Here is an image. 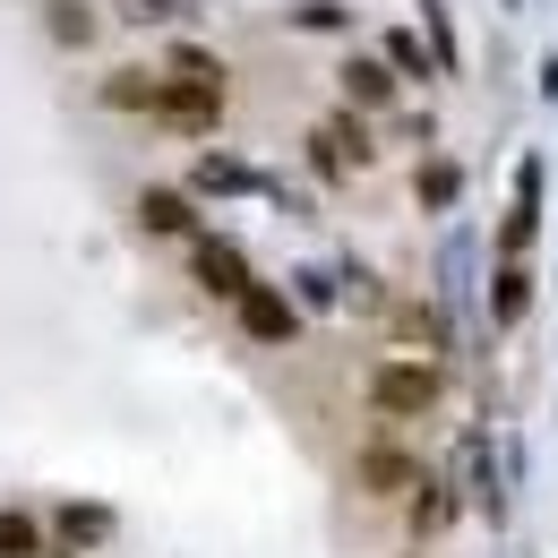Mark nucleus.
I'll list each match as a JSON object with an SVG mask.
<instances>
[{"instance_id":"423d86ee","label":"nucleus","mask_w":558,"mask_h":558,"mask_svg":"<svg viewBox=\"0 0 558 558\" xmlns=\"http://www.w3.org/2000/svg\"><path fill=\"white\" fill-rule=\"evenodd\" d=\"M155 95H163V77H146V70H112L104 77V104H121V112H155Z\"/></svg>"},{"instance_id":"1a4fd4ad","label":"nucleus","mask_w":558,"mask_h":558,"mask_svg":"<svg viewBox=\"0 0 558 558\" xmlns=\"http://www.w3.org/2000/svg\"><path fill=\"white\" fill-rule=\"evenodd\" d=\"M344 86H352V104H387V95H396V77L378 70V61H352Z\"/></svg>"},{"instance_id":"9b49d317","label":"nucleus","mask_w":558,"mask_h":558,"mask_svg":"<svg viewBox=\"0 0 558 558\" xmlns=\"http://www.w3.org/2000/svg\"><path fill=\"white\" fill-rule=\"evenodd\" d=\"M61 533L86 550V542H104V533H112V515H104V507H70V515H61Z\"/></svg>"},{"instance_id":"6e6552de","label":"nucleus","mask_w":558,"mask_h":558,"mask_svg":"<svg viewBox=\"0 0 558 558\" xmlns=\"http://www.w3.org/2000/svg\"><path fill=\"white\" fill-rule=\"evenodd\" d=\"M0 558H44V524L17 515V507H0Z\"/></svg>"},{"instance_id":"9d476101","label":"nucleus","mask_w":558,"mask_h":558,"mask_svg":"<svg viewBox=\"0 0 558 558\" xmlns=\"http://www.w3.org/2000/svg\"><path fill=\"white\" fill-rule=\"evenodd\" d=\"M172 77H198V86H223V61L198 52V44H172Z\"/></svg>"},{"instance_id":"f03ea898","label":"nucleus","mask_w":558,"mask_h":558,"mask_svg":"<svg viewBox=\"0 0 558 558\" xmlns=\"http://www.w3.org/2000/svg\"><path fill=\"white\" fill-rule=\"evenodd\" d=\"M215 112H223V86H198V77H163L155 95V121L172 130H215Z\"/></svg>"},{"instance_id":"f257e3e1","label":"nucleus","mask_w":558,"mask_h":558,"mask_svg":"<svg viewBox=\"0 0 558 558\" xmlns=\"http://www.w3.org/2000/svg\"><path fill=\"white\" fill-rule=\"evenodd\" d=\"M369 404L387 421L438 413V369H429V361H378V369H369Z\"/></svg>"},{"instance_id":"7ed1b4c3","label":"nucleus","mask_w":558,"mask_h":558,"mask_svg":"<svg viewBox=\"0 0 558 558\" xmlns=\"http://www.w3.org/2000/svg\"><path fill=\"white\" fill-rule=\"evenodd\" d=\"M190 267H198V283H207L215 301H241V292H250V258H241L232 241H198Z\"/></svg>"},{"instance_id":"ddd939ff","label":"nucleus","mask_w":558,"mask_h":558,"mask_svg":"<svg viewBox=\"0 0 558 558\" xmlns=\"http://www.w3.org/2000/svg\"><path fill=\"white\" fill-rule=\"evenodd\" d=\"M524 301H533V276L507 267V276H498V318H524Z\"/></svg>"},{"instance_id":"20e7f679","label":"nucleus","mask_w":558,"mask_h":558,"mask_svg":"<svg viewBox=\"0 0 558 558\" xmlns=\"http://www.w3.org/2000/svg\"><path fill=\"white\" fill-rule=\"evenodd\" d=\"M232 310H241V327H250L258 344H292V327H301V318H292V301H283V292H267V283H250Z\"/></svg>"},{"instance_id":"0eeeda50","label":"nucleus","mask_w":558,"mask_h":558,"mask_svg":"<svg viewBox=\"0 0 558 558\" xmlns=\"http://www.w3.org/2000/svg\"><path fill=\"white\" fill-rule=\"evenodd\" d=\"M138 223H146V232H190V198H181V190H146Z\"/></svg>"},{"instance_id":"f8f14e48","label":"nucleus","mask_w":558,"mask_h":558,"mask_svg":"<svg viewBox=\"0 0 558 558\" xmlns=\"http://www.w3.org/2000/svg\"><path fill=\"white\" fill-rule=\"evenodd\" d=\"M52 35H61V44H86V35H95L86 0H52Z\"/></svg>"},{"instance_id":"39448f33","label":"nucleus","mask_w":558,"mask_h":558,"mask_svg":"<svg viewBox=\"0 0 558 558\" xmlns=\"http://www.w3.org/2000/svg\"><path fill=\"white\" fill-rule=\"evenodd\" d=\"M361 489H369V498H404V489H421V482H413V464H404L396 447H361Z\"/></svg>"}]
</instances>
